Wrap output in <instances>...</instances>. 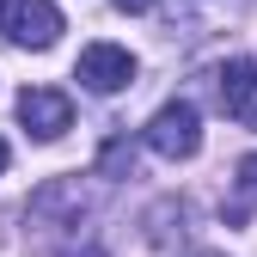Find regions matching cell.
Segmentation results:
<instances>
[{
	"mask_svg": "<svg viewBox=\"0 0 257 257\" xmlns=\"http://www.w3.org/2000/svg\"><path fill=\"white\" fill-rule=\"evenodd\" d=\"M147 147L159 159H196L202 153V116L190 98H172V104H159L153 122H147Z\"/></svg>",
	"mask_w": 257,
	"mask_h": 257,
	"instance_id": "1",
	"label": "cell"
},
{
	"mask_svg": "<svg viewBox=\"0 0 257 257\" xmlns=\"http://www.w3.org/2000/svg\"><path fill=\"white\" fill-rule=\"evenodd\" d=\"M0 31L19 49H49L61 37V13L55 0H0Z\"/></svg>",
	"mask_w": 257,
	"mask_h": 257,
	"instance_id": "2",
	"label": "cell"
},
{
	"mask_svg": "<svg viewBox=\"0 0 257 257\" xmlns=\"http://www.w3.org/2000/svg\"><path fill=\"white\" fill-rule=\"evenodd\" d=\"M74 80L86 92H98V98H110V92H122L128 80H135V55H128L122 43H86L80 61H74Z\"/></svg>",
	"mask_w": 257,
	"mask_h": 257,
	"instance_id": "3",
	"label": "cell"
},
{
	"mask_svg": "<svg viewBox=\"0 0 257 257\" xmlns=\"http://www.w3.org/2000/svg\"><path fill=\"white\" fill-rule=\"evenodd\" d=\"M86 220V190L80 178H49L37 196H31V227H49V233H68Z\"/></svg>",
	"mask_w": 257,
	"mask_h": 257,
	"instance_id": "4",
	"label": "cell"
},
{
	"mask_svg": "<svg viewBox=\"0 0 257 257\" xmlns=\"http://www.w3.org/2000/svg\"><path fill=\"white\" fill-rule=\"evenodd\" d=\"M19 122H25L37 141H55L61 128H74V98L55 92V86H25V92H19Z\"/></svg>",
	"mask_w": 257,
	"mask_h": 257,
	"instance_id": "5",
	"label": "cell"
},
{
	"mask_svg": "<svg viewBox=\"0 0 257 257\" xmlns=\"http://www.w3.org/2000/svg\"><path fill=\"white\" fill-rule=\"evenodd\" d=\"M214 92H220V110H227L239 128H257V68H251L245 55H233L227 68H220Z\"/></svg>",
	"mask_w": 257,
	"mask_h": 257,
	"instance_id": "6",
	"label": "cell"
},
{
	"mask_svg": "<svg viewBox=\"0 0 257 257\" xmlns=\"http://www.w3.org/2000/svg\"><path fill=\"white\" fill-rule=\"evenodd\" d=\"M251 208H257V153H245L239 166H233V202H227V220L239 227Z\"/></svg>",
	"mask_w": 257,
	"mask_h": 257,
	"instance_id": "7",
	"label": "cell"
},
{
	"mask_svg": "<svg viewBox=\"0 0 257 257\" xmlns=\"http://www.w3.org/2000/svg\"><path fill=\"white\" fill-rule=\"evenodd\" d=\"M122 166H135V147H128L122 135H110L104 141V172H122Z\"/></svg>",
	"mask_w": 257,
	"mask_h": 257,
	"instance_id": "8",
	"label": "cell"
},
{
	"mask_svg": "<svg viewBox=\"0 0 257 257\" xmlns=\"http://www.w3.org/2000/svg\"><path fill=\"white\" fill-rule=\"evenodd\" d=\"M153 0H116V13H147Z\"/></svg>",
	"mask_w": 257,
	"mask_h": 257,
	"instance_id": "9",
	"label": "cell"
},
{
	"mask_svg": "<svg viewBox=\"0 0 257 257\" xmlns=\"http://www.w3.org/2000/svg\"><path fill=\"white\" fill-rule=\"evenodd\" d=\"M68 257H104V251H98V245H86V251H68Z\"/></svg>",
	"mask_w": 257,
	"mask_h": 257,
	"instance_id": "10",
	"label": "cell"
},
{
	"mask_svg": "<svg viewBox=\"0 0 257 257\" xmlns=\"http://www.w3.org/2000/svg\"><path fill=\"white\" fill-rule=\"evenodd\" d=\"M7 159H13V153H7V141H0V172H7Z\"/></svg>",
	"mask_w": 257,
	"mask_h": 257,
	"instance_id": "11",
	"label": "cell"
},
{
	"mask_svg": "<svg viewBox=\"0 0 257 257\" xmlns=\"http://www.w3.org/2000/svg\"><path fill=\"white\" fill-rule=\"evenodd\" d=\"M190 257H220V251H190Z\"/></svg>",
	"mask_w": 257,
	"mask_h": 257,
	"instance_id": "12",
	"label": "cell"
}]
</instances>
